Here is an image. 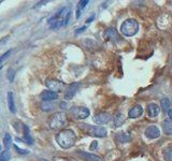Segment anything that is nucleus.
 Listing matches in <instances>:
<instances>
[{"mask_svg":"<svg viewBox=\"0 0 172 161\" xmlns=\"http://www.w3.org/2000/svg\"><path fill=\"white\" fill-rule=\"evenodd\" d=\"M75 133L72 130H70V129H64L60 132H58L57 135H56V142L64 149L71 148L75 144Z\"/></svg>","mask_w":172,"mask_h":161,"instance_id":"nucleus-1","label":"nucleus"},{"mask_svg":"<svg viewBox=\"0 0 172 161\" xmlns=\"http://www.w3.org/2000/svg\"><path fill=\"white\" fill-rule=\"evenodd\" d=\"M119 30H121V32L125 37H133L135 35H137L138 30H139V24H138L137 20L133 19H126L121 25V29Z\"/></svg>","mask_w":172,"mask_h":161,"instance_id":"nucleus-2","label":"nucleus"},{"mask_svg":"<svg viewBox=\"0 0 172 161\" xmlns=\"http://www.w3.org/2000/svg\"><path fill=\"white\" fill-rule=\"evenodd\" d=\"M68 124V117L64 112H57L49 118V128L53 130H58V129L64 128Z\"/></svg>","mask_w":172,"mask_h":161,"instance_id":"nucleus-3","label":"nucleus"},{"mask_svg":"<svg viewBox=\"0 0 172 161\" xmlns=\"http://www.w3.org/2000/svg\"><path fill=\"white\" fill-rule=\"evenodd\" d=\"M81 128L82 129H87V132L89 134L94 135V137L97 138H105L107 137L108 134V131L105 127H101V126H87L86 124H82L81 125Z\"/></svg>","mask_w":172,"mask_h":161,"instance_id":"nucleus-4","label":"nucleus"},{"mask_svg":"<svg viewBox=\"0 0 172 161\" xmlns=\"http://www.w3.org/2000/svg\"><path fill=\"white\" fill-rule=\"evenodd\" d=\"M70 113L76 119H85L89 116V110L85 106H73L70 108Z\"/></svg>","mask_w":172,"mask_h":161,"instance_id":"nucleus-5","label":"nucleus"},{"mask_svg":"<svg viewBox=\"0 0 172 161\" xmlns=\"http://www.w3.org/2000/svg\"><path fill=\"white\" fill-rule=\"evenodd\" d=\"M45 85H46V87L49 88L51 91L53 92H59L62 91V89L64 88V83L58 80H54V78H49V80H47L45 82Z\"/></svg>","mask_w":172,"mask_h":161,"instance_id":"nucleus-6","label":"nucleus"},{"mask_svg":"<svg viewBox=\"0 0 172 161\" xmlns=\"http://www.w3.org/2000/svg\"><path fill=\"white\" fill-rule=\"evenodd\" d=\"M111 121H112V116H111L110 113H107V112L98 113V114H96L94 116V121L99 125L108 124V122Z\"/></svg>","mask_w":172,"mask_h":161,"instance_id":"nucleus-7","label":"nucleus"},{"mask_svg":"<svg viewBox=\"0 0 172 161\" xmlns=\"http://www.w3.org/2000/svg\"><path fill=\"white\" fill-rule=\"evenodd\" d=\"M144 134L148 139L154 140L160 137V130L156 126H148L144 131Z\"/></svg>","mask_w":172,"mask_h":161,"instance_id":"nucleus-8","label":"nucleus"},{"mask_svg":"<svg viewBox=\"0 0 172 161\" xmlns=\"http://www.w3.org/2000/svg\"><path fill=\"white\" fill-rule=\"evenodd\" d=\"M142 114H143V108H142L141 105H139V104L133 105L128 112V116L130 117V118H138V117H140Z\"/></svg>","mask_w":172,"mask_h":161,"instance_id":"nucleus-9","label":"nucleus"},{"mask_svg":"<svg viewBox=\"0 0 172 161\" xmlns=\"http://www.w3.org/2000/svg\"><path fill=\"white\" fill-rule=\"evenodd\" d=\"M79 87H80V84H79V83L71 84V85L69 86V88H68V90L66 91L65 99H67V100H70L71 98H73V96L76 94V91H78Z\"/></svg>","mask_w":172,"mask_h":161,"instance_id":"nucleus-10","label":"nucleus"},{"mask_svg":"<svg viewBox=\"0 0 172 161\" xmlns=\"http://www.w3.org/2000/svg\"><path fill=\"white\" fill-rule=\"evenodd\" d=\"M40 98L42 99V101H53L58 98V95L56 92L51 91V90H44L40 95Z\"/></svg>","mask_w":172,"mask_h":161,"instance_id":"nucleus-11","label":"nucleus"},{"mask_svg":"<svg viewBox=\"0 0 172 161\" xmlns=\"http://www.w3.org/2000/svg\"><path fill=\"white\" fill-rule=\"evenodd\" d=\"M159 111H160L159 106H158L156 103H150L148 105V114L151 118H155V117H157L158 114H159Z\"/></svg>","mask_w":172,"mask_h":161,"instance_id":"nucleus-12","label":"nucleus"},{"mask_svg":"<svg viewBox=\"0 0 172 161\" xmlns=\"http://www.w3.org/2000/svg\"><path fill=\"white\" fill-rule=\"evenodd\" d=\"M78 155H80L83 159L87 161H101V158L99 156L94 155V154H90V153H86V151H78Z\"/></svg>","mask_w":172,"mask_h":161,"instance_id":"nucleus-13","label":"nucleus"},{"mask_svg":"<svg viewBox=\"0 0 172 161\" xmlns=\"http://www.w3.org/2000/svg\"><path fill=\"white\" fill-rule=\"evenodd\" d=\"M162 131L167 135H172V121L169 118L165 119L162 121Z\"/></svg>","mask_w":172,"mask_h":161,"instance_id":"nucleus-14","label":"nucleus"},{"mask_svg":"<svg viewBox=\"0 0 172 161\" xmlns=\"http://www.w3.org/2000/svg\"><path fill=\"white\" fill-rule=\"evenodd\" d=\"M8 104H9V110H10L11 113L16 112L15 103H14V98H13V92H11V91L8 92Z\"/></svg>","mask_w":172,"mask_h":161,"instance_id":"nucleus-15","label":"nucleus"},{"mask_svg":"<svg viewBox=\"0 0 172 161\" xmlns=\"http://www.w3.org/2000/svg\"><path fill=\"white\" fill-rule=\"evenodd\" d=\"M23 132H24V139L27 144H30V145L32 144V139H31L30 133H29V129L25 125H23Z\"/></svg>","mask_w":172,"mask_h":161,"instance_id":"nucleus-16","label":"nucleus"},{"mask_svg":"<svg viewBox=\"0 0 172 161\" xmlns=\"http://www.w3.org/2000/svg\"><path fill=\"white\" fill-rule=\"evenodd\" d=\"M116 138H117V140L122 143H126V142L130 141V135L125 132H119L118 134L116 135Z\"/></svg>","mask_w":172,"mask_h":161,"instance_id":"nucleus-17","label":"nucleus"},{"mask_svg":"<svg viewBox=\"0 0 172 161\" xmlns=\"http://www.w3.org/2000/svg\"><path fill=\"white\" fill-rule=\"evenodd\" d=\"M105 37L109 38V39L111 40H114V39H117V33H116V30H115L114 28H110L108 29L107 31H105Z\"/></svg>","mask_w":172,"mask_h":161,"instance_id":"nucleus-18","label":"nucleus"},{"mask_svg":"<svg viewBox=\"0 0 172 161\" xmlns=\"http://www.w3.org/2000/svg\"><path fill=\"white\" fill-rule=\"evenodd\" d=\"M11 143H12V138L9 133H6L4 134V139H3V145L6 147V149L8 150L9 148L11 147Z\"/></svg>","mask_w":172,"mask_h":161,"instance_id":"nucleus-19","label":"nucleus"},{"mask_svg":"<svg viewBox=\"0 0 172 161\" xmlns=\"http://www.w3.org/2000/svg\"><path fill=\"white\" fill-rule=\"evenodd\" d=\"M160 106H161L162 111H169L170 108V100L168 98H164L160 101Z\"/></svg>","mask_w":172,"mask_h":161,"instance_id":"nucleus-20","label":"nucleus"},{"mask_svg":"<svg viewBox=\"0 0 172 161\" xmlns=\"http://www.w3.org/2000/svg\"><path fill=\"white\" fill-rule=\"evenodd\" d=\"M54 108L53 103L51 101H42L41 103V108L43 111H51Z\"/></svg>","mask_w":172,"mask_h":161,"instance_id":"nucleus-21","label":"nucleus"},{"mask_svg":"<svg viewBox=\"0 0 172 161\" xmlns=\"http://www.w3.org/2000/svg\"><path fill=\"white\" fill-rule=\"evenodd\" d=\"M162 155H164V158L166 159V161H172V147L165 149Z\"/></svg>","mask_w":172,"mask_h":161,"instance_id":"nucleus-22","label":"nucleus"},{"mask_svg":"<svg viewBox=\"0 0 172 161\" xmlns=\"http://www.w3.org/2000/svg\"><path fill=\"white\" fill-rule=\"evenodd\" d=\"M123 121H124L123 114H121V113H119L118 115H116V118H115V126H116V127L122 126V125H123Z\"/></svg>","mask_w":172,"mask_h":161,"instance_id":"nucleus-23","label":"nucleus"},{"mask_svg":"<svg viewBox=\"0 0 172 161\" xmlns=\"http://www.w3.org/2000/svg\"><path fill=\"white\" fill-rule=\"evenodd\" d=\"M10 160V154L8 150H4L0 155V161H9Z\"/></svg>","mask_w":172,"mask_h":161,"instance_id":"nucleus-24","label":"nucleus"},{"mask_svg":"<svg viewBox=\"0 0 172 161\" xmlns=\"http://www.w3.org/2000/svg\"><path fill=\"white\" fill-rule=\"evenodd\" d=\"M14 148L16 149L17 153H19V154H22V155H26V154H29V150H26V149L19 148V147H17L16 145H14Z\"/></svg>","mask_w":172,"mask_h":161,"instance_id":"nucleus-25","label":"nucleus"},{"mask_svg":"<svg viewBox=\"0 0 172 161\" xmlns=\"http://www.w3.org/2000/svg\"><path fill=\"white\" fill-rule=\"evenodd\" d=\"M10 54H11V51H8V52H6V53H4L3 55L1 56V57H0V63H1L2 61H4V60H6V58L9 57V55H10Z\"/></svg>","mask_w":172,"mask_h":161,"instance_id":"nucleus-26","label":"nucleus"},{"mask_svg":"<svg viewBox=\"0 0 172 161\" xmlns=\"http://www.w3.org/2000/svg\"><path fill=\"white\" fill-rule=\"evenodd\" d=\"M88 2H89V1H88V0H83V1H80V3H79V4H80V8H81V9L85 8L86 4H87Z\"/></svg>","mask_w":172,"mask_h":161,"instance_id":"nucleus-27","label":"nucleus"},{"mask_svg":"<svg viewBox=\"0 0 172 161\" xmlns=\"http://www.w3.org/2000/svg\"><path fill=\"white\" fill-rule=\"evenodd\" d=\"M97 146H98V143H97L96 141H94V142H92V144L90 145V150H94V149L96 148Z\"/></svg>","mask_w":172,"mask_h":161,"instance_id":"nucleus-28","label":"nucleus"},{"mask_svg":"<svg viewBox=\"0 0 172 161\" xmlns=\"http://www.w3.org/2000/svg\"><path fill=\"white\" fill-rule=\"evenodd\" d=\"M168 115H169V119H171L172 121V110L168 111Z\"/></svg>","mask_w":172,"mask_h":161,"instance_id":"nucleus-29","label":"nucleus"},{"mask_svg":"<svg viewBox=\"0 0 172 161\" xmlns=\"http://www.w3.org/2000/svg\"><path fill=\"white\" fill-rule=\"evenodd\" d=\"M84 29H85V27H83V28L79 29V30H78V31H76V33H80V32H82V31H83V30H84Z\"/></svg>","mask_w":172,"mask_h":161,"instance_id":"nucleus-30","label":"nucleus"},{"mask_svg":"<svg viewBox=\"0 0 172 161\" xmlns=\"http://www.w3.org/2000/svg\"><path fill=\"white\" fill-rule=\"evenodd\" d=\"M92 19H94V16H92L90 19H88L87 20H86V22H87V23H90V20H92Z\"/></svg>","mask_w":172,"mask_h":161,"instance_id":"nucleus-31","label":"nucleus"},{"mask_svg":"<svg viewBox=\"0 0 172 161\" xmlns=\"http://www.w3.org/2000/svg\"><path fill=\"white\" fill-rule=\"evenodd\" d=\"M38 161H49V160H46V159H39Z\"/></svg>","mask_w":172,"mask_h":161,"instance_id":"nucleus-32","label":"nucleus"},{"mask_svg":"<svg viewBox=\"0 0 172 161\" xmlns=\"http://www.w3.org/2000/svg\"><path fill=\"white\" fill-rule=\"evenodd\" d=\"M0 150H1V146H0Z\"/></svg>","mask_w":172,"mask_h":161,"instance_id":"nucleus-33","label":"nucleus"}]
</instances>
